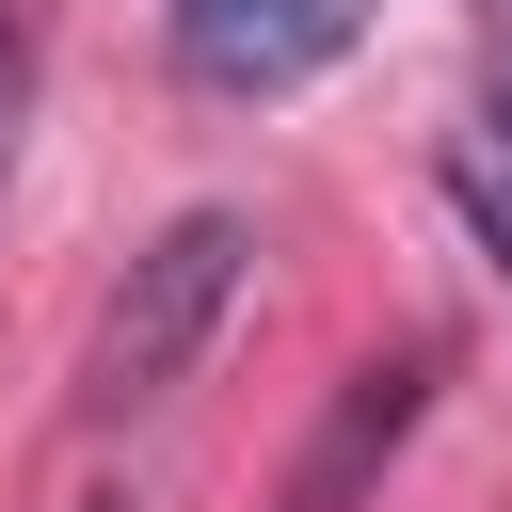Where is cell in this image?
I'll return each mask as SVG.
<instances>
[{"mask_svg":"<svg viewBox=\"0 0 512 512\" xmlns=\"http://www.w3.org/2000/svg\"><path fill=\"white\" fill-rule=\"evenodd\" d=\"M240 256H256L240 208H176V224L128 256V288L96 304V336H80V416H144V400H176L192 352L224 336V304H240Z\"/></svg>","mask_w":512,"mask_h":512,"instance_id":"1","label":"cell"},{"mask_svg":"<svg viewBox=\"0 0 512 512\" xmlns=\"http://www.w3.org/2000/svg\"><path fill=\"white\" fill-rule=\"evenodd\" d=\"M352 32H368V0H160L176 80L192 96H240V112H272L320 64H352Z\"/></svg>","mask_w":512,"mask_h":512,"instance_id":"2","label":"cell"},{"mask_svg":"<svg viewBox=\"0 0 512 512\" xmlns=\"http://www.w3.org/2000/svg\"><path fill=\"white\" fill-rule=\"evenodd\" d=\"M416 400H432V352H384V368H352L336 384V432L304 448V480H288V512H352V480L416 432Z\"/></svg>","mask_w":512,"mask_h":512,"instance_id":"3","label":"cell"},{"mask_svg":"<svg viewBox=\"0 0 512 512\" xmlns=\"http://www.w3.org/2000/svg\"><path fill=\"white\" fill-rule=\"evenodd\" d=\"M464 48H480V128H464V192H480V240L512 272V0H464Z\"/></svg>","mask_w":512,"mask_h":512,"instance_id":"4","label":"cell"},{"mask_svg":"<svg viewBox=\"0 0 512 512\" xmlns=\"http://www.w3.org/2000/svg\"><path fill=\"white\" fill-rule=\"evenodd\" d=\"M16 112H32V48H16V16H0V192H16Z\"/></svg>","mask_w":512,"mask_h":512,"instance_id":"5","label":"cell"}]
</instances>
